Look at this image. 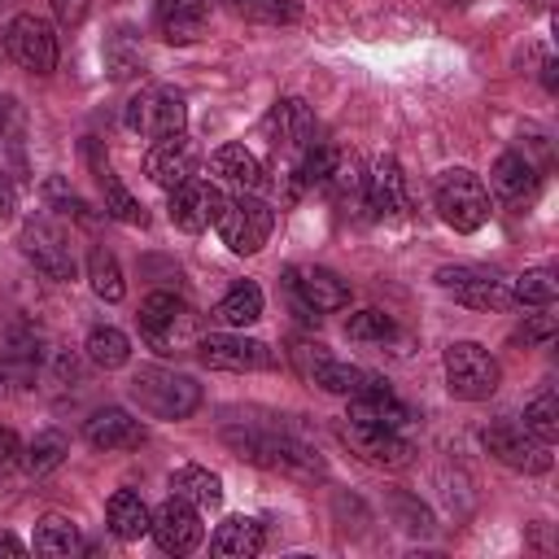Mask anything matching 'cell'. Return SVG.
I'll use <instances>...</instances> for the list:
<instances>
[{"mask_svg":"<svg viewBox=\"0 0 559 559\" xmlns=\"http://www.w3.org/2000/svg\"><path fill=\"white\" fill-rule=\"evenodd\" d=\"M127 393L148 419H188L201 406V384L170 367H140L127 380Z\"/></svg>","mask_w":559,"mask_h":559,"instance_id":"2","label":"cell"},{"mask_svg":"<svg viewBox=\"0 0 559 559\" xmlns=\"http://www.w3.org/2000/svg\"><path fill=\"white\" fill-rule=\"evenodd\" d=\"M393 511L402 515V528H406V533H428V528H432L428 507H419L411 493H393Z\"/></svg>","mask_w":559,"mask_h":559,"instance_id":"43","label":"cell"},{"mask_svg":"<svg viewBox=\"0 0 559 559\" xmlns=\"http://www.w3.org/2000/svg\"><path fill=\"white\" fill-rule=\"evenodd\" d=\"M555 297H559V275H555V266H533V271H524L520 280H511V301L515 306H555Z\"/></svg>","mask_w":559,"mask_h":559,"instance_id":"39","label":"cell"},{"mask_svg":"<svg viewBox=\"0 0 559 559\" xmlns=\"http://www.w3.org/2000/svg\"><path fill=\"white\" fill-rule=\"evenodd\" d=\"M214 319H218L223 328H249V323H258V319H262V288H258L253 280L231 284V288L223 293V301L214 306Z\"/></svg>","mask_w":559,"mask_h":559,"instance_id":"32","label":"cell"},{"mask_svg":"<svg viewBox=\"0 0 559 559\" xmlns=\"http://www.w3.org/2000/svg\"><path fill=\"white\" fill-rule=\"evenodd\" d=\"M432 210L454 231H480L489 223V188L480 183L476 170L450 166L432 179Z\"/></svg>","mask_w":559,"mask_h":559,"instance_id":"4","label":"cell"},{"mask_svg":"<svg viewBox=\"0 0 559 559\" xmlns=\"http://www.w3.org/2000/svg\"><path fill=\"white\" fill-rule=\"evenodd\" d=\"M148 533H153V542H157L162 555H188V550L201 546V515H197V507H192L188 498L170 493V498L153 511Z\"/></svg>","mask_w":559,"mask_h":559,"instance_id":"16","label":"cell"},{"mask_svg":"<svg viewBox=\"0 0 559 559\" xmlns=\"http://www.w3.org/2000/svg\"><path fill=\"white\" fill-rule=\"evenodd\" d=\"M83 349H87V362H96V367H105V371H118V367H127V358H131V341H127V332L114 328V323H96V328L87 332Z\"/></svg>","mask_w":559,"mask_h":559,"instance_id":"34","label":"cell"},{"mask_svg":"<svg viewBox=\"0 0 559 559\" xmlns=\"http://www.w3.org/2000/svg\"><path fill=\"white\" fill-rule=\"evenodd\" d=\"M367 210L376 218H402L411 210V188H406V170L393 153L376 157L371 170H367V192H362Z\"/></svg>","mask_w":559,"mask_h":559,"instance_id":"18","label":"cell"},{"mask_svg":"<svg viewBox=\"0 0 559 559\" xmlns=\"http://www.w3.org/2000/svg\"><path fill=\"white\" fill-rule=\"evenodd\" d=\"M210 22V0H153V31L166 44H197Z\"/></svg>","mask_w":559,"mask_h":559,"instance_id":"21","label":"cell"},{"mask_svg":"<svg viewBox=\"0 0 559 559\" xmlns=\"http://www.w3.org/2000/svg\"><path fill=\"white\" fill-rule=\"evenodd\" d=\"M210 170L223 179V183H231V188H240V192H258L262 188V162L245 148V144H218L214 153H210Z\"/></svg>","mask_w":559,"mask_h":559,"instance_id":"26","label":"cell"},{"mask_svg":"<svg viewBox=\"0 0 559 559\" xmlns=\"http://www.w3.org/2000/svg\"><path fill=\"white\" fill-rule=\"evenodd\" d=\"M480 441H485V450L502 463V467H511V472H524V476H542V472H550V445H542L524 424H515V419H498V424H489L485 432H480Z\"/></svg>","mask_w":559,"mask_h":559,"instance_id":"12","label":"cell"},{"mask_svg":"<svg viewBox=\"0 0 559 559\" xmlns=\"http://www.w3.org/2000/svg\"><path fill=\"white\" fill-rule=\"evenodd\" d=\"M83 441L92 445V450H135L140 441H144V428H140V419L127 411V406H100L87 424H83Z\"/></svg>","mask_w":559,"mask_h":559,"instance_id":"23","label":"cell"},{"mask_svg":"<svg viewBox=\"0 0 559 559\" xmlns=\"http://www.w3.org/2000/svg\"><path fill=\"white\" fill-rule=\"evenodd\" d=\"M44 354V341L31 323H0V367H35Z\"/></svg>","mask_w":559,"mask_h":559,"instance_id":"35","label":"cell"},{"mask_svg":"<svg viewBox=\"0 0 559 559\" xmlns=\"http://www.w3.org/2000/svg\"><path fill=\"white\" fill-rule=\"evenodd\" d=\"M441 367H445V389L459 402H485L502 384V367L480 341H450L441 354Z\"/></svg>","mask_w":559,"mask_h":559,"instance_id":"6","label":"cell"},{"mask_svg":"<svg viewBox=\"0 0 559 559\" xmlns=\"http://www.w3.org/2000/svg\"><path fill=\"white\" fill-rule=\"evenodd\" d=\"M105 70L109 79H135L144 70V48H140V35L131 26H114V35H105Z\"/></svg>","mask_w":559,"mask_h":559,"instance_id":"31","label":"cell"},{"mask_svg":"<svg viewBox=\"0 0 559 559\" xmlns=\"http://www.w3.org/2000/svg\"><path fill=\"white\" fill-rule=\"evenodd\" d=\"M66 454H70V441H66V432H57V428H44V432H35L31 441H26V450H22V467H26V476H48V472H57L61 463H66Z\"/></svg>","mask_w":559,"mask_h":559,"instance_id":"33","label":"cell"},{"mask_svg":"<svg viewBox=\"0 0 559 559\" xmlns=\"http://www.w3.org/2000/svg\"><path fill=\"white\" fill-rule=\"evenodd\" d=\"M87 284H92V293H96L100 301H109V306L127 297V280H122V266H118L114 249L96 245V249L87 253Z\"/></svg>","mask_w":559,"mask_h":559,"instance_id":"37","label":"cell"},{"mask_svg":"<svg viewBox=\"0 0 559 559\" xmlns=\"http://www.w3.org/2000/svg\"><path fill=\"white\" fill-rule=\"evenodd\" d=\"M288 358H293L297 376H301L306 384H319L323 393H341V397H354V393H362V389L389 384L384 376H376V371H367V367H354V362H341V358H332V354H328V345H319V341H293Z\"/></svg>","mask_w":559,"mask_h":559,"instance_id":"5","label":"cell"},{"mask_svg":"<svg viewBox=\"0 0 559 559\" xmlns=\"http://www.w3.org/2000/svg\"><path fill=\"white\" fill-rule=\"evenodd\" d=\"M227 445L240 459H249L258 467H271V472H284V476H323V459L297 437H280V432H266V428H245V432L227 428Z\"/></svg>","mask_w":559,"mask_h":559,"instance_id":"3","label":"cell"},{"mask_svg":"<svg viewBox=\"0 0 559 559\" xmlns=\"http://www.w3.org/2000/svg\"><path fill=\"white\" fill-rule=\"evenodd\" d=\"M31 546H35V555L70 559L74 550H83V537H79V524H74L70 515H44V520H35Z\"/></svg>","mask_w":559,"mask_h":559,"instance_id":"30","label":"cell"},{"mask_svg":"<svg viewBox=\"0 0 559 559\" xmlns=\"http://www.w3.org/2000/svg\"><path fill=\"white\" fill-rule=\"evenodd\" d=\"M445 4H472V0H445Z\"/></svg>","mask_w":559,"mask_h":559,"instance_id":"50","label":"cell"},{"mask_svg":"<svg viewBox=\"0 0 559 559\" xmlns=\"http://www.w3.org/2000/svg\"><path fill=\"white\" fill-rule=\"evenodd\" d=\"M271 227H275V210L253 192L223 197L218 218H214V231L231 253H258L271 240Z\"/></svg>","mask_w":559,"mask_h":559,"instance_id":"7","label":"cell"},{"mask_svg":"<svg viewBox=\"0 0 559 559\" xmlns=\"http://www.w3.org/2000/svg\"><path fill=\"white\" fill-rule=\"evenodd\" d=\"M0 476H4V472H0Z\"/></svg>","mask_w":559,"mask_h":559,"instance_id":"51","label":"cell"},{"mask_svg":"<svg viewBox=\"0 0 559 559\" xmlns=\"http://www.w3.org/2000/svg\"><path fill=\"white\" fill-rule=\"evenodd\" d=\"M489 188H493L502 201L520 205V201H533V197H537L542 175H537V166H533L524 153H502V157L493 162V170H489Z\"/></svg>","mask_w":559,"mask_h":559,"instance_id":"24","label":"cell"},{"mask_svg":"<svg viewBox=\"0 0 559 559\" xmlns=\"http://www.w3.org/2000/svg\"><path fill=\"white\" fill-rule=\"evenodd\" d=\"M127 131L144 135V140H166V135H179L183 122H188V105L175 87H140L131 100H127V114H122Z\"/></svg>","mask_w":559,"mask_h":559,"instance_id":"10","label":"cell"},{"mask_svg":"<svg viewBox=\"0 0 559 559\" xmlns=\"http://www.w3.org/2000/svg\"><path fill=\"white\" fill-rule=\"evenodd\" d=\"M144 175L157 183V188H179L183 179L197 175V144L179 131V135H166V140H153L148 153H144Z\"/></svg>","mask_w":559,"mask_h":559,"instance_id":"20","label":"cell"},{"mask_svg":"<svg viewBox=\"0 0 559 559\" xmlns=\"http://www.w3.org/2000/svg\"><path fill=\"white\" fill-rule=\"evenodd\" d=\"M4 52L26 74H52L57 70V31L35 13H17L4 26Z\"/></svg>","mask_w":559,"mask_h":559,"instance_id":"13","label":"cell"},{"mask_svg":"<svg viewBox=\"0 0 559 559\" xmlns=\"http://www.w3.org/2000/svg\"><path fill=\"white\" fill-rule=\"evenodd\" d=\"M218 205H223V192H218V183H210V179H183L179 188H170V223L179 227V231H205V227H214V218H218Z\"/></svg>","mask_w":559,"mask_h":559,"instance_id":"19","label":"cell"},{"mask_svg":"<svg viewBox=\"0 0 559 559\" xmlns=\"http://www.w3.org/2000/svg\"><path fill=\"white\" fill-rule=\"evenodd\" d=\"M44 201H48V210H61L66 218H74V223H83V227H96V214H92V205L74 192V188H66V179L61 175H52V179H44Z\"/></svg>","mask_w":559,"mask_h":559,"instance_id":"42","label":"cell"},{"mask_svg":"<svg viewBox=\"0 0 559 559\" xmlns=\"http://www.w3.org/2000/svg\"><path fill=\"white\" fill-rule=\"evenodd\" d=\"M22 437L13 432V428H0V472H13L17 463H22Z\"/></svg>","mask_w":559,"mask_h":559,"instance_id":"45","label":"cell"},{"mask_svg":"<svg viewBox=\"0 0 559 559\" xmlns=\"http://www.w3.org/2000/svg\"><path fill=\"white\" fill-rule=\"evenodd\" d=\"M345 419L380 424V428H406L411 424V406L397 402V393L389 384H376V389H362V393L349 397V415Z\"/></svg>","mask_w":559,"mask_h":559,"instance_id":"25","label":"cell"},{"mask_svg":"<svg viewBox=\"0 0 559 559\" xmlns=\"http://www.w3.org/2000/svg\"><path fill=\"white\" fill-rule=\"evenodd\" d=\"M437 288H445L454 301H463V306H472V310H511L515 301H511V280H502L498 271H489V266H467V262H459V266H437Z\"/></svg>","mask_w":559,"mask_h":559,"instance_id":"11","label":"cell"},{"mask_svg":"<svg viewBox=\"0 0 559 559\" xmlns=\"http://www.w3.org/2000/svg\"><path fill=\"white\" fill-rule=\"evenodd\" d=\"M262 546H266V533H262V524L249 520V515H227V520L214 528V537H210V550L223 555V559H253Z\"/></svg>","mask_w":559,"mask_h":559,"instance_id":"28","label":"cell"},{"mask_svg":"<svg viewBox=\"0 0 559 559\" xmlns=\"http://www.w3.org/2000/svg\"><path fill=\"white\" fill-rule=\"evenodd\" d=\"M135 328H140V336H144V345L148 349H157V354H188V349H197V341H201V319H197V310L183 301V297H175V293H148L144 301H140V314H135Z\"/></svg>","mask_w":559,"mask_h":559,"instance_id":"1","label":"cell"},{"mask_svg":"<svg viewBox=\"0 0 559 559\" xmlns=\"http://www.w3.org/2000/svg\"><path fill=\"white\" fill-rule=\"evenodd\" d=\"M197 354L214 371H271L275 349L258 336H236V332H210L197 341Z\"/></svg>","mask_w":559,"mask_h":559,"instance_id":"14","label":"cell"},{"mask_svg":"<svg viewBox=\"0 0 559 559\" xmlns=\"http://www.w3.org/2000/svg\"><path fill=\"white\" fill-rule=\"evenodd\" d=\"M105 524H109V533L118 542H140L148 533V524H153V511L144 507V498L135 489H118L105 502Z\"/></svg>","mask_w":559,"mask_h":559,"instance_id":"27","label":"cell"},{"mask_svg":"<svg viewBox=\"0 0 559 559\" xmlns=\"http://www.w3.org/2000/svg\"><path fill=\"white\" fill-rule=\"evenodd\" d=\"M284 293H288L293 310L306 323H319L323 314L349 306V280H341L328 266H288L284 271Z\"/></svg>","mask_w":559,"mask_h":559,"instance_id":"8","label":"cell"},{"mask_svg":"<svg viewBox=\"0 0 559 559\" xmlns=\"http://www.w3.org/2000/svg\"><path fill=\"white\" fill-rule=\"evenodd\" d=\"M13 210H17V175L0 166V218H13Z\"/></svg>","mask_w":559,"mask_h":559,"instance_id":"46","label":"cell"},{"mask_svg":"<svg viewBox=\"0 0 559 559\" xmlns=\"http://www.w3.org/2000/svg\"><path fill=\"white\" fill-rule=\"evenodd\" d=\"M0 140H4V105H0Z\"/></svg>","mask_w":559,"mask_h":559,"instance_id":"49","label":"cell"},{"mask_svg":"<svg viewBox=\"0 0 559 559\" xmlns=\"http://www.w3.org/2000/svg\"><path fill=\"white\" fill-rule=\"evenodd\" d=\"M223 9L231 17L262 22V26H284V22L301 17V0H223Z\"/></svg>","mask_w":559,"mask_h":559,"instance_id":"38","label":"cell"},{"mask_svg":"<svg viewBox=\"0 0 559 559\" xmlns=\"http://www.w3.org/2000/svg\"><path fill=\"white\" fill-rule=\"evenodd\" d=\"M170 493L188 498L197 511L201 507H218L223 502V476L210 472V467H201V463H183V467L170 472Z\"/></svg>","mask_w":559,"mask_h":559,"instance_id":"29","label":"cell"},{"mask_svg":"<svg viewBox=\"0 0 559 559\" xmlns=\"http://www.w3.org/2000/svg\"><path fill=\"white\" fill-rule=\"evenodd\" d=\"M323 192H328L341 210L367 205V201H362V192H367V170H362V162H358V157H349V153H341V162H336V170L328 175Z\"/></svg>","mask_w":559,"mask_h":559,"instance_id":"36","label":"cell"},{"mask_svg":"<svg viewBox=\"0 0 559 559\" xmlns=\"http://www.w3.org/2000/svg\"><path fill=\"white\" fill-rule=\"evenodd\" d=\"M52 13L61 26H79L87 17V0H52Z\"/></svg>","mask_w":559,"mask_h":559,"instance_id":"47","label":"cell"},{"mask_svg":"<svg viewBox=\"0 0 559 559\" xmlns=\"http://www.w3.org/2000/svg\"><path fill=\"white\" fill-rule=\"evenodd\" d=\"M87 162H92V175H96V188L105 197V214L127 223V227H148V210L140 205V197L118 179V170L96 153V144H87Z\"/></svg>","mask_w":559,"mask_h":559,"instance_id":"22","label":"cell"},{"mask_svg":"<svg viewBox=\"0 0 559 559\" xmlns=\"http://www.w3.org/2000/svg\"><path fill=\"white\" fill-rule=\"evenodd\" d=\"M555 328H559V323H555L550 306H542V314H528V319H524V328L515 332V341H520V345H542V341L555 336Z\"/></svg>","mask_w":559,"mask_h":559,"instance_id":"44","label":"cell"},{"mask_svg":"<svg viewBox=\"0 0 559 559\" xmlns=\"http://www.w3.org/2000/svg\"><path fill=\"white\" fill-rule=\"evenodd\" d=\"M524 428L542 441V445H555L559 441V397L546 389V393H537L528 406H524Z\"/></svg>","mask_w":559,"mask_h":559,"instance_id":"40","label":"cell"},{"mask_svg":"<svg viewBox=\"0 0 559 559\" xmlns=\"http://www.w3.org/2000/svg\"><path fill=\"white\" fill-rule=\"evenodd\" d=\"M393 332H397V323H393L384 310H376V306L354 310V314L345 319V336H349V341H362V345H384Z\"/></svg>","mask_w":559,"mask_h":559,"instance_id":"41","label":"cell"},{"mask_svg":"<svg viewBox=\"0 0 559 559\" xmlns=\"http://www.w3.org/2000/svg\"><path fill=\"white\" fill-rule=\"evenodd\" d=\"M262 135L271 140V148H275V153L297 157L301 148H310V144H314V114L306 109V100L284 96V100H275V105H271V114L262 118Z\"/></svg>","mask_w":559,"mask_h":559,"instance_id":"17","label":"cell"},{"mask_svg":"<svg viewBox=\"0 0 559 559\" xmlns=\"http://www.w3.org/2000/svg\"><path fill=\"white\" fill-rule=\"evenodd\" d=\"M341 441L371 467H406L415 459V445L402 437V428H380V424H358L345 419L341 424Z\"/></svg>","mask_w":559,"mask_h":559,"instance_id":"15","label":"cell"},{"mask_svg":"<svg viewBox=\"0 0 559 559\" xmlns=\"http://www.w3.org/2000/svg\"><path fill=\"white\" fill-rule=\"evenodd\" d=\"M17 249H22V258H26L39 275H48V280H57V284L74 280V271H79L70 236H66L48 214H31V218L22 223V231H17Z\"/></svg>","mask_w":559,"mask_h":559,"instance_id":"9","label":"cell"},{"mask_svg":"<svg viewBox=\"0 0 559 559\" xmlns=\"http://www.w3.org/2000/svg\"><path fill=\"white\" fill-rule=\"evenodd\" d=\"M0 555H4V559H22V555H26V546H22L13 533H4V528H0Z\"/></svg>","mask_w":559,"mask_h":559,"instance_id":"48","label":"cell"}]
</instances>
